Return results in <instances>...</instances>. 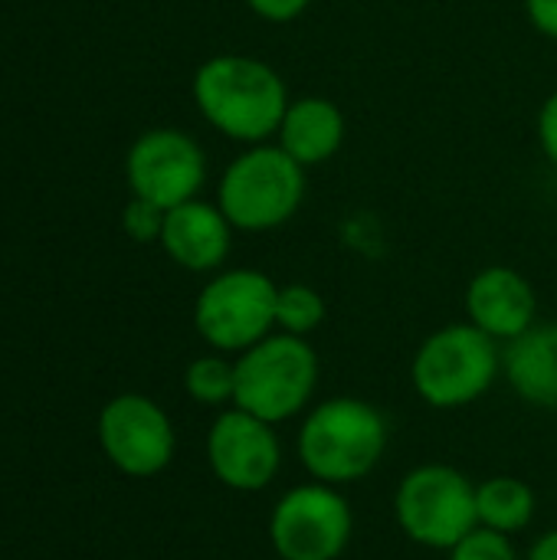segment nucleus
<instances>
[{
    "mask_svg": "<svg viewBox=\"0 0 557 560\" xmlns=\"http://www.w3.org/2000/svg\"><path fill=\"white\" fill-rule=\"evenodd\" d=\"M194 102L220 135L243 144H263L279 131L289 92L269 62L223 52L197 69Z\"/></svg>",
    "mask_w": 557,
    "mask_h": 560,
    "instance_id": "obj_1",
    "label": "nucleus"
},
{
    "mask_svg": "<svg viewBox=\"0 0 557 560\" xmlns=\"http://www.w3.org/2000/svg\"><path fill=\"white\" fill-rule=\"evenodd\" d=\"M295 450L315 482L338 489L378 469L387 450V420L368 400L332 397L305 413Z\"/></svg>",
    "mask_w": 557,
    "mask_h": 560,
    "instance_id": "obj_2",
    "label": "nucleus"
},
{
    "mask_svg": "<svg viewBox=\"0 0 557 560\" xmlns=\"http://www.w3.org/2000/svg\"><path fill=\"white\" fill-rule=\"evenodd\" d=\"M318 354L305 338L272 331L236 358L233 407L279 427L312 407Z\"/></svg>",
    "mask_w": 557,
    "mask_h": 560,
    "instance_id": "obj_3",
    "label": "nucleus"
},
{
    "mask_svg": "<svg viewBox=\"0 0 557 560\" xmlns=\"http://www.w3.org/2000/svg\"><path fill=\"white\" fill-rule=\"evenodd\" d=\"M499 341L476 325H446L433 331L414 354L410 384L433 410H460L476 404L499 381Z\"/></svg>",
    "mask_w": 557,
    "mask_h": 560,
    "instance_id": "obj_4",
    "label": "nucleus"
},
{
    "mask_svg": "<svg viewBox=\"0 0 557 560\" xmlns=\"http://www.w3.org/2000/svg\"><path fill=\"white\" fill-rule=\"evenodd\" d=\"M305 197V167L279 144H253L220 177L217 207L243 233H266L295 217Z\"/></svg>",
    "mask_w": 557,
    "mask_h": 560,
    "instance_id": "obj_5",
    "label": "nucleus"
},
{
    "mask_svg": "<svg viewBox=\"0 0 557 560\" xmlns=\"http://www.w3.org/2000/svg\"><path fill=\"white\" fill-rule=\"evenodd\" d=\"M401 532L430 551L456 548L476 522V486L453 466L427 463L410 469L394 495Z\"/></svg>",
    "mask_w": 557,
    "mask_h": 560,
    "instance_id": "obj_6",
    "label": "nucleus"
},
{
    "mask_svg": "<svg viewBox=\"0 0 557 560\" xmlns=\"http://www.w3.org/2000/svg\"><path fill=\"white\" fill-rule=\"evenodd\" d=\"M279 285L256 269L213 276L194 302L197 335L220 354H243L276 331Z\"/></svg>",
    "mask_w": 557,
    "mask_h": 560,
    "instance_id": "obj_7",
    "label": "nucleus"
},
{
    "mask_svg": "<svg viewBox=\"0 0 557 560\" xmlns=\"http://www.w3.org/2000/svg\"><path fill=\"white\" fill-rule=\"evenodd\" d=\"M351 505L325 482L289 489L269 515V545L282 560H338L351 541Z\"/></svg>",
    "mask_w": 557,
    "mask_h": 560,
    "instance_id": "obj_8",
    "label": "nucleus"
},
{
    "mask_svg": "<svg viewBox=\"0 0 557 560\" xmlns=\"http://www.w3.org/2000/svg\"><path fill=\"white\" fill-rule=\"evenodd\" d=\"M95 433L105 459L131 479L164 472L177 450L171 417L144 394L112 397L98 413Z\"/></svg>",
    "mask_w": 557,
    "mask_h": 560,
    "instance_id": "obj_9",
    "label": "nucleus"
},
{
    "mask_svg": "<svg viewBox=\"0 0 557 560\" xmlns=\"http://www.w3.org/2000/svg\"><path fill=\"white\" fill-rule=\"evenodd\" d=\"M125 174L131 197L174 210L200 194L207 180V158L190 135L177 128H151L131 144Z\"/></svg>",
    "mask_w": 557,
    "mask_h": 560,
    "instance_id": "obj_10",
    "label": "nucleus"
},
{
    "mask_svg": "<svg viewBox=\"0 0 557 560\" xmlns=\"http://www.w3.org/2000/svg\"><path fill=\"white\" fill-rule=\"evenodd\" d=\"M207 463L227 489L263 492L279 476L282 443L272 423L233 407L207 430Z\"/></svg>",
    "mask_w": 557,
    "mask_h": 560,
    "instance_id": "obj_11",
    "label": "nucleus"
},
{
    "mask_svg": "<svg viewBox=\"0 0 557 560\" xmlns=\"http://www.w3.org/2000/svg\"><path fill=\"white\" fill-rule=\"evenodd\" d=\"M535 289L532 282L509 269V266H489L466 285V318L499 345L515 341L535 325Z\"/></svg>",
    "mask_w": 557,
    "mask_h": 560,
    "instance_id": "obj_12",
    "label": "nucleus"
},
{
    "mask_svg": "<svg viewBox=\"0 0 557 560\" xmlns=\"http://www.w3.org/2000/svg\"><path fill=\"white\" fill-rule=\"evenodd\" d=\"M230 233H233V223L223 217V210L194 197L164 213L158 243L181 269L213 272L230 256Z\"/></svg>",
    "mask_w": 557,
    "mask_h": 560,
    "instance_id": "obj_13",
    "label": "nucleus"
},
{
    "mask_svg": "<svg viewBox=\"0 0 557 560\" xmlns=\"http://www.w3.org/2000/svg\"><path fill=\"white\" fill-rule=\"evenodd\" d=\"M276 138H279V148L289 158H295L302 167L325 164L345 144V115L332 98L302 95L289 102Z\"/></svg>",
    "mask_w": 557,
    "mask_h": 560,
    "instance_id": "obj_14",
    "label": "nucleus"
},
{
    "mask_svg": "<svg viewBox=\"0 0 557 560\" xmlns=\"http://www.w3.org/2000/svg\"><path fill=\"white\" fill-rule=\"evenodd\" d=\"M502 374L532 407L557 410V325H532L506 345Z\"/></svg>",
    "mask_w": 557,
    "mask_h": 560,
    "instance_id": "obj_15",
    "label": "nucleus"
},
{
    "mask_svg": "<svg viewBox=\"0 0 557 560\" xmlns=\"http://www.w3.org/2000/svg\"><path fill=\"white\" fill-rule=\"evenodd\" d=\"M535 518V492L515 476H492L476 486V522L499 535H519Z\"/></svg>",
    "mask_w": 557,
    "mask_h": 560,
    "instance_id": "obj_16",
    "label": "nucleus"
},
{
    "mask_svg": "<svg viewBox=\"0 0 557 560\" xmlns=\"http://www.w3.org/2000/svg\"><path fill=\"white\" fill-rule=\"evenodd\" d=\"M184 390L190 394V400H197L204 407H227V404H233V394H236V361H227L220 351L190 361L187 371H184Z\"/></svg>",
    "mask_w": 557,
    "mask_h": 560,
    "instance_id": "obj_17",
    "label": "nucleus"
},
{
    "mask_svg": "<svg viewBox=\"0 0 557 560\" xmlns=\"http://www.w3.org/2000/svg\"><path fill=\"white\" fill-rule=\"evenodd\" d=\"M325 322V299L312 285H279L276 295V328L295 338H309Z\"/></svg>",
    "mask_w": 557,
    "mask_h": 560,
    "instance_id": "obj_18",
    "label": "nucleus"
},
{
    "mask_svg": "<svg viewBox=\"0 0 557 560\" xmlns=\"http://www.w3.org/2000/svg\"><path fill=\"white\" fill-rule=\"evenodd\" d=\"M446 555H450V560H519L512 538L499 535V532H489V528H473Z\"/></svg>",
    "mask_w": 557,
    "mask_h": 560,
    "instance_id": "obj_19",
    "label": "nucleus"
},
{
    "mask_svg": "<svg viewBox=\"0 0 557 560\" xmlns=\"http://www.w3.org/2000/svg\"><path fill=\"white\" fill-rule=\"evenodd\" d=\"M164 213L167 210H161V207H154V203H148L141 197H131V203L121 213V226L135 243H154V240H161Z\"/></svg>",
    "mask_w": 557,
    "mask_h": 560,
    "instance_id": "obj_20",
    "label": "nucleus"
},
{
    "mask_svg": "<svg viewBox=\"0 0 557 560\" xmlns=\"http://www.w3.org/2000/svg\"><path fill=\"white\" fill-rule=\"evenodd\" d=\"M246 7L269 23H289V20L302 16L309 0H246Z\"/></svg>",
    "mask_w": 557,
    "mask_h": 560,
    "instance_id": "obj_21",
    "label": "nucleus"
},
{
    "mask_svg": "<svg viewBox=\"0 0 557 560\" xmlns=\"http://www.w3.org/2000/svg\"><path fill=\"white\" fill-rule=\"evenodd\" d=\"M538 141L545 158L557 164V92L545 98L542 112H538Z\"/></svg>",
    "mask_w": 557,
    "mask_h": 560,
    "instance_id": "obj_22",
    "label": "nucleus"
},
{
    "mask_svg": "<svg viewBox=\"0 0 557 560\" xmlns=\"http://www.w3.org/2000/svg\"><path fill=\"white\" fill-rule=\"evenodd\" d=\"M525 13L538 33L557 39V0H525Z\"/></svg>",
    "mask_w": 557,
    "mask_h": 560,
    "instance_id": "obj_23",
    "label": "nucleus"
},
{
    "mask_svg": "<svg viewBox=\"0 0 557 560\" xmlns=\"http://www.w3.org/2000/svg\"><path fill=\"white\" fill-rule=\"evenodd\" d=\"M529 560H557V528L555 532H548V535H542V538L532 545Z\"/></svg>",
    "mask_w": 557,
    "mask_h": 560,
    "instance_id": "obj_24",
    "label": "nucleus"
}]
</instances>
